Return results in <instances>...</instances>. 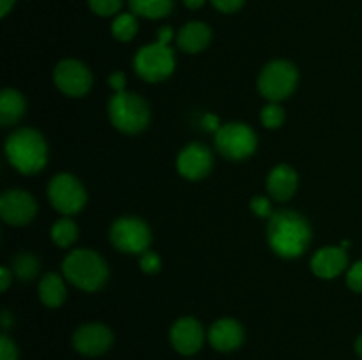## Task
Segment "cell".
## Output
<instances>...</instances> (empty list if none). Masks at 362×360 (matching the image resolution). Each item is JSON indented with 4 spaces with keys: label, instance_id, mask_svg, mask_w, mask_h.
<instances>
[{
    "label": "cell",
    "instance_id": "836d02e7",
    "mask_svg": "<svg viewBox=\"0 0 362 360\" xmlns=\"http://www.w3.org/2000/svg\"><path fill=\"white\" fill-rule=\"evenodd\" d=\"M202 124H204V127L207 131H219V120L216 115H205L204 120H202Z\"/></svg>",
    "mask_w": 362,
    "mask_h": 360
},
{
    "label": "cell",
    "instance_id": "4dcf8cb0",
    "mask_svg": "<svg viewBox=\"0 0 362 360\" xmlns=\"http://www.w3.org/2000/svg\"><path fill=\"white\" fill-rule=\"evenodd\" d=\"M251 210L260 217H267L271 215V201L265 196H257L251 200Z\"/></svg>",
    "mask_w": 362,
    "mask_h": 360
},
{
    "label": "cell",
    "instance_id": "3957f363",
    "mask_svg": "<svg viewBox=\"0 0 362 360\" xmlns=\"http://www.w3.org/2000/svg\"><path fill=\"white\" fill-rule=\"evenodd\" d=\"M64 275L85 292H95L101 288L108 279V267L106 261L98 253L90 249L73 251L64 260Z\"/></svg>",
    "mask_w": 362,
    "mask_h": 360
},
{
    "label": "cell",
    "instance_id": "9c48e42d",
    "mask_svg": "<svg viewBox=\"0 0 362 360\" xmlns=\"http://www.w3.org/2000/svg\"><path fill=\"white\" fill-rule=\"evenodd\" d=\"M112 242L122 253H145L151 246V229L138 217H122L112 226Z\"/></svg>",
    "mask_w": 362,
    "mask_h": 360
},
{
    "label": "cell",
    "instance_id": "9a60e30c",
    "mask_svg": "<svg viewBox=\"0 0 362 360\" xmlns=\"http://www.w3.org/2000/svg\"><path fill=\"white\" fill-rule=\"evenodd\" d=\"M209 341L218 352H233L244 341V328L233 318L218 320L209 330Z\"/></svg>",
    "mask_w": 362,
    "mask_h": 360
},
{
    "label": "cell",
    "instance_id": "52a82bcc",
    "mask_svg": "<svg viewBox=\"0 0 362 360\" xmlns=\"http://www.w3.org/2000/svg\"><path fill=\"white\" fill-rule=\"evenodd\" d=\"M216 147L225 157L233 161L246 159L257 148V134L247 124L230 122L216 131Z\"/></svg>",
    "mask_w": 362,
    "mask_h": 360
},
{
    "label": "cell",
    "instance_id": "ffe728a7",
    "mask_svg": "<svg viewBox=\"0 0 362 360\" xmlns=\"http://www.w3.org/2000/svg\"><path fill=\"white\" fill-rule=\"evenodd\" d=\"M39 296L48 307H60L66 300V286L57 274H46L39 282Z\"/></svg>",
    "mask_w": 362,
    "mask_h": 360
},
{
    "label": "cell",
    "instance_id": "8992f818",
    "mask_svg": "<svg viewBox=\"0 0 362 360\" xmlns=\"http://www.w3.org/2000/svg\"><path fill=\"white\" fill-rule=\"evenodd\" d=\"M134 69L147 81L166 80L175 69L173 49L161 42L144 46L134 56Z\"/></svg>",
    "mask_w": 362,
    "mask_h": 360
},
{
    "label": "cell",
    "instance_id": "277c9868",
    "mask_svg": "<svg viewBox=\"0 0 362 360\" xmlns=\"http://www.w3.org/2000/svg\"><path fill=\"white\" fill-rule=\"evenodd\" d=\"M110 120L119 131L134 134L144 131L151 120L148 104L133 92H117L108 104Z\"/></svg>",
    "mask_w": 362,
    "mask_h": 360
},
{
    "label": "cell",
    "instance_id": "603a6c76",
    "mask_svg": "<svg viewBox=\"0 0 362 360\" xmlns=\"http://www.w3.org/2000/svg\"><path fill=\"white\" fill-rule=\"evenodd\" d=\"M52 239L57 246L69 247L78 239V228L73 221L69 219H60L53 224L52 228Z\"/></svg>",
    "mask_w": 362,
    "mask_h": 360
},
{
    "label": "cell",
    "instance_id": "d590c367",
    "mask_svg": "<svg viewBox=\"0 0 362 360\" xmlns=\"http://www.w3.org/2000/svg\"><path fill=\"white\" fill-rule=\"evenodd\" d=\"M14 4H16V0H0V14H2V18L9 14V11L14 7Z\"/></svg>",
    "mask_w": 362,
    "mask_h": 360
},
{
    "label": "cell",
    "instance_id": "484cf974",
    "mask_svg": "<svg viewBox=\"0 0 362 360\" xmlns=\"http://www.w3.org/2000/svg\"><path fill=\"white\" fill-rule=\"evenodd\" d=\"M124 6V0H88V7L98 16H113Z\"/></svg>",
    "mask_w": 362,
    "mask_h": 360
},
{
    "label": "cell",
    "instance_id": "7c38bea8",
    "mask_svg": "<svg viewBox=\"0 0 362 360\" xmlns=\"http://www.w3.org/2000/svg\"><path fill=\"white\" fill-rule=\"evenodd\" d=\"M113 342V332L101 323L81 325L74 332L73 344L81 355L99 356L110 349Z\"/></svg>",
    "mask_w": 362,
    "mask_h": 360
},
{
    "label": "cell",
    "instance_id": "5b68a950",
    "mask_svg": "<svg viewBox=\"0 0 362 360\" xmlns=\"http://www.w3.org/2000/svg\"><path fill=\"white\" fill-rule=\"evenodd\" d=\"M299 73L297 67L288 60H274L267 64L258 78V88L264 97L269 101L278 102L288 97L297 87Z\"/></svg>",
    "mask_w": 362,
    "mask_h": 360
},
{
    "label": "cell",
    "instance_id": "f1b7e54d",
    "mask_svg": "<svg viewBox=\"0 0 362 360\" xmlns=\"http://www.w3.org/2000/svg\"><path fill=\"white\" fill-rule=\"evenodd\" d=\"M212 6L219 11V13L232 14L237 13L239 9H243V6L246 4V0H211Z\"/></svg>",
    "mask_w": 362,
    "mask_h": 360
},
{
    "label": "cell",
    "instance_id": "5bb4252c",
    "mask_svg": "<svg viewBox=\"0 0 362 360\" xmlns=\"http://www.w3.org/2000/svg\"><path fill=\"white\" fill-rule=\"evenodd\" d=\"M170 341L182 355H194L204 344V328L194 318H180L172 327Z\"/></svg>",
    "mask_w": 362,
    "mask_h": 360
},
{
    "label": "cell",
    "instance_id": "f546056e",
    "mask_svg": "<svg viewBox=\"0 0 362 360\" xmlns=\"http://www.w3.org/2000/svg\"><path fill=\"white\" fill-rule=\"evenodd\" d=\"M346 282L354 292L362 293V261H357L352 268H350L349 275H346Z\"/></svg>",
    "mask_w": 362,
    "mask_h": 360
},
{
    "label": "cell",
    "instance_id": "d6a6232c",
    "mask_svg": "<svg viewBox=\"0 0 362 360\" xmlns=\"http://www.w3.org/2000/svg\"><path fill=\"white\" fill-rule=\"evenodd\" d=\"M173 39V28L172 27H161L158 30V42L170 46V41Z\"/></svg>",
    "mask_w": 362,
    "mask_h": 360
},
{
    "label": "cell",
    "instance_id": "e575fe53",
    "mask_svg": "<svg viewBox=\"0 0 362 360\" xmlns=\"http://www.w3.org/2000/svg\"><path fill=\"white\" fill-rule=\"evenodd\" d=\"M9 284H11V272L7 270L6 267H2L0 268V288L6 292V289L9 288Z\"/></svg>",
    "mask_w": 362,
    "mask_h": 360
},
{
    "label": "cell",
    "instance_id": "d6986e66",
    "mask_svg": "<svg viewBox=\"0 0 362 360\" xmlns=\"http://www.w3.org/2000/svg\"><path fill=\"white\" fill-rule=\"evenodd\" d=\"M25 112V99L14 88H6L0 95V122L2 126H11L18 122Z\"/></svg>",
    "mask_w": 362,
    "mask_h": 360
},
{
    "label": "cell",
    "instance_id": "d4e9b609",
    "mask_svg": "<svg viewBox=\"0 0 362 360\" xmlns=\"http://www.w3.org/2000/svg\"><path fill=\"white\" fill-rule=\"evenodd\" d=\"M262 122L269 129H276V127H279L285 122V112H283V108L279 104L271 102V104H267L262 109Z\"/></svg>",
    "mask_w": 362,
    "mask_h": 360
},
{
    "label": "cell",
    "instance_id": "7a4b0ae2",
    "mask_svg": "<svg viewBox=\"0 0 362 360\" xmlns=\"http://www.w3.org/2000/svg\"><path fill=\"white\" fill-rule=\"evenodd\" d=\"M6 154L11 164L25 175L41 172L48 161V147L42 134L27 127L11 134L6 143Z\"/></svg>",
    "mask_w": 362,
    "mask_h": 360
},
{
    "label": "cell",
    "instance_id": "74e56055",
    "mask_svg": "<svg viewBox=\"0 0 362 360\" xmlns=\"http://www.w3.org/2000/svg\"><path fill=\"white\" fill-rule=\"evenodd\" d=\"M356 352H357V355L362 359V334L357 337V341H356Z\"/></svg>",
    "mask_w": 362,
    "mask_h": 360
},
{
    "label": "cell",
    "instance_id": "e0dca14e",
    "mask_svg": "<svg viewBox=\"0 0 362 360\" xmlns=\"http://www.w3.org/2000/svg\"><path fill=\"white\" fill-rule=\"evenodd\" d=\"M299 184L297 172L288 164H278L267 179V189L274 200L286 201L293 196Z\"/></svg>",
    "mask_w": 362,
    "mask_h": 360
},
{
    "label": "cell",
    "instance_id": "ac0fdd59",
    "mask_svg": "<svg viewBox=\"0 0 362 360\" xmlns=\"http://www.w3.org/2000/svg\"><path fill=\"white\" fill-rule=\"evenodd\" d=\"M212 30L204 21H189L177 34V44L186 53H198L209 46Z\"/></svg>",
    "mask_w": 362,
    "mask_h": 360
},
{
    "label": "cell",
    "instance_id": "83f0119b",
    "mask_svg": "<svg viewBox=\"0 0 362 360\" xmlns=\"http://www.w3.org/2000/svg\"><path fill=\"white\" fill-rule=\"evenodd\" d=\"M0 360H18L16 344L6 334L0 337Z\"/></svg>",
    "mask_w": 362,
    "mask_h": 360
},
{
    "label": "cell",
    "instance_id": "7402d4cb",
    "mask_svg": "<svg viewBox=\"0 0 362 360\" xmlns=\"http://www.w3.org/2000/svg\"><path fill=\"white\" fill-rule=\"evenodd\" d=\"M138 32V18L134 13H122L113 20L112 23V34L115 39L126 42L136 35Z\"/></svg>",
    "mask_w": 362,
    "mask_h": 360
},
{
    "label": "cell",
    "instance_id": "4fadbf2b",
    "mask_svg": "<svg viewBox=\"0 0 362 360\" xmlns=\"http://www.w3.org/2000/svg\"><path fill=\"white\" fill-rule=\"evenodd\" d=\"M177 168L182 176L189 180H200L212 169V154L205 145L193 143L184 148L177 159Z\"/></svg>",
    "mask_w": 362,
    "mask_h": 360
},
{
    "label": "cell",
    "instance_id": "4316f807",
    "mask_svg": "<svg viewBox=\"0 0 362 360\" xmlns=\"http://www.w3.org/2000/svg\"><path fill=\"white\" fill-rule=\"evenodd\" d=\"M140 267L147 274H154V272H158L161 268V258L156 253H152V251H145V253H141Z\"/></svg>",
    "mask_w": 362,
    "mask_h": 360
},
{
    "label": "cell",
    "instance_id": "cb8c5ba5",
    "mask_svg": "<svg viewBox=\"0 0 362 360\" xmlns=\"http://www.w3.org/2000/svg\"><path fill=\"white\" fill-rule=\"evenodd\" d=\"M14 272H16V275L21 281H30V279L37 275L39 261L32 254H20L14 260Z\"/></svg>",
    "mask_w": 362,
    "mask_h": 360
},
{
    "label": "cell",
    "instance_id": "2e32d148",
    "mask_svg": "<svg viewBox=\"0 0 362 360\" xmlns=\"http://www.w3.org/2000/svg\"><path fill=\"white\" fill-rule=\"evenodd\" d=\"M346 263H349V256L343 247H324L313 256L311 268L318 277L332 279L345 270Z\"/></svg>",
    "mask_w": 362,
    "mask_h": 360
},
{
    "label": "cell",
    "instance_id": "ba28073f",
    "mask_svg": "<svg viewBox=\"0 0 362 360\" xmlns=\"http://www.w3.org/2000/svg\"><path fill=\"white\" fill-rule=\"evenodd\" d=\"M48 196L53 207L62 214H76L87 201V193L76 176L69 173H60L49 182Z\"/></svg>",
    "mask_w": 362,
    "mask_h": 360
},
{
    "label": "cell",
    "instance_id": "6da1fadb",
    "mask_svg": "<svg viewBox=\"0 0 362 360\" xmlns=\"http://www.w3.org/2000/svg\"><path fill=\"white\" fill-rule=\"evenodd\" d=\"M267 236L271 247L279 256L297 258L310 246L311 228L297 212L281 210L271 215Z\"/></svg>",
    "mask_w": 362,
    "mask_h": 360
},
{
    "label": "cell",
    "instance_id": "44dd1931",
    "mask_svg": "<svg viewBox=\"0 0 362 360\" xmlns=\"http://www.w3.org/2000/svg\"><path fill=\"white\" fill-rule=\"evenodd\" d=\"M175 0H129V9L136 16L159 20L172 13Z\"/></svg>",
    "mask_w": 362,
    "mask_h": 360
},
{
    "label": "cell",
    "instance_id": "1f68e13d",
    "mask_svg": "<svg viewBox=\"0 0 362 360\" xmlns=\"http://www.w3.org/2000/svg\"><path fill=\"white\" fill-rule=\"evenodd\" d=\"M110 87L115 92H124V87H126V76H124V73H113L110 76Z\"/></svg>",
    "mask_w": 362,
    "mask_h": 360
},
{
    "label": "cell",
    "instance_id": "8fae6325",
    "mask_svg": "<svg viewBox=\"0 0 362 360\" xmlns=\"http://www.w3.org/2000/svg\"><path fill=\"white\" fill-rule=\"evenodd\" d=\"M37 205L32 194L25 191H7L0 198V215L6 222L14 226H23L34 219Z\"/></svg>",
    "mask_w": 362,
    "mask_h": 360
},
{
    "label": "cell",
    "instance_id": "8d00e7d4",
    "mask_svg": "<svg viewBox=\"0 0 362 360\" xmlns=\"http://www.w3.org/2000/svg\"><path fill=\"white\" fill-rule=\"evenodd\" d=\"M184 6L187 7V9H200V7H204L205 0H182Z\"/></svg>",
    "mask_w": 362,
    "mask_h": 360
},
{
    "label": "cell",
    "instance_id": "30bf717a",
    "mask_svg": "<svg viewBox=\"0 0 362 360\" xmlns=\"http://www.w3.org/2000/svg\"><path fill=\"white\" fill-rule=\"evenodd\" d=\"M55 85L71 97L85 95L92 87V74L80 60H62L53 73Z\"/></svg>",
    "mask_w": 362,
    "mask_h": 360
}]
</instances>
